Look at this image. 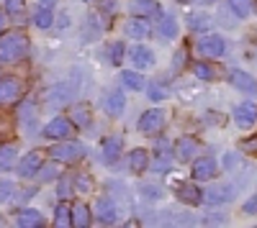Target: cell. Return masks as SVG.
<instances>
[{"label": "cell", "mask_w": 257, "mask_h": 228, "mask_svg": "<svg viewBox=\"0 0 257 228\" xmlns=\"http://www.w3.org/2000/svg\"><path fill=\"white\" fill-rule=\"evenodd\" d=\"M21 82L16 77H0V106H11L21 98Z\"/></svg>", "instance_id": "10"}, {"label": "cell", "mask_w": 257, "mask_h": 228, "mask_svg": "<svg viewBox=\"0 0 257 228\" xmlns=\"http://www.w3.org/2000/svg\"><path fill=\"white\" fill-rule=\"evenodd\" d=\"M6 24H8V13H6V10H0V34L6 31Z\"/></svg>", "instance_id": "48"}, {"label": "cell", "mask_w": 257, "mask_h": 228, "mask_svg": "<svg viewBox=\"0 0 257 228\" xmlns=\"http://www.w3.org/2000/svg\"><path fill=\"white\" fill-rule=\"evenodd\" d=\"M234 198V188L231 184H211V188L203 192V200L211 202V205H221L226 200Z\"/></svg>", "instance_id": "16"}, {"label": "cell", "mask_w": 257, "mask_h": 228, "mask_svg": "<svg viewBox=\"0 0 257 228\" xmlns=\"http://www.w3.org/2000/svg\"><path fill=\"white\" fill-rule=\"evenodd\" d=\"M121 85L123 88H128V90H134V92H139V90H144V77L139 74V72H121Z\"/></svg>", "instance_id": "28"}, {"label": "cell", "mask_w": 257, "mask_h": 228, "mask_svg": "<svg viewBox=\"0 0 257 228\" xmlns=\"http://www.w3.org/2000/svg\"><path fill=\"white\" fill-rule=\"evenodd\" d=\"M75 131L72 120L64 118V116H54L44 128H41V134H44V138H52V141H62V138H70Z\"/></svg>", "instance_id": "5"}, {"label": "cell", "mask_w": 257, "mask_h": 228, "mask_svg": "<svg viewBox=\"0 0 257 228\" xmlns=\"http://www.w3.org/2000/svg\"><path fill=\"white\" fill-rule=\"evenodd\" d=\"M39 6H47V8H54L57 0H39Z\"/></svg>", "instance_id": "49"}, {"label": "cell", "mask_w": 257, "mask_h": 228, "mask_svg": "<svg viewBox=\"0 0 257 228\" xmlns=\"http://www.w3.org/2000/svg\"><path fill=\"white\" fill-rule=\"evenodd\" d=\"M198 149H201V144H198L196 136H180L178 144H175V156L180 162H190L193 156L198 154Z\"/></svg>", "instance_id": "14"}, {"label": "cell", "mask_w": 257, "mask_h": 228, "mask_svg": "<svg viewBox=\"0 0 257 228\" xmlns=\"http://www.w3.org/2000/svg\"><path fill=\"white\" fill-rule=\"evenodd\" d=\"M231 13H237V18H247L252 13V0H229Z\"/></svg>", "instance_id": "38"}, {"label": "cell", "mask_w": 257, "mask_h": 228, "mask_svg": "<svg viewBox=\"0 0 257 228\" xmlns=\"http://www.w3.org/2000/svg\"><path fill=\"white\" fill-rule=\"evenodd\" d=\"M244 213H257V195H252V198L244 202Z\"/></svg>", "instance_id": "46"}, {"label": "cell", "mask_w": 257, "mask_h": 228, "mask_svg": "<svg viewBox=\"0 0 257 228\" xmlns=\"http://www.w3.org/2000/svg\"><path fill=\"white\" fill-rule=\"evenodd\" d=\"M82 3H95V0H82Z\"/></svg>", "instance_id": "51"}, {"label": "cell", "mask_w": 257, "mask_h": 228, "mask_svg": "<svg viewBox=\"0 0 257 228\" xmlns=\"http://www.w3.org/2000/svg\"><path fill=\"white\" fill-rule=\"evenodd\" d=\"M165 123H167V113L160 110V108H152V110H144L139 116V123H137V128L147 136H155L165 128Z\"/></svg>", "instance_id": "3"}, {"label": "cell", "mask_w": 257, "mask_h": 228, "mask_svg": "<svg viewBox=\"0 0 257 228\" xmlns=\"http://www.w3.org/2000/svg\"><path fill=\"white\" fill-rule=\"evenodd\" d=\"M16 198V182L11 180H0V202H8Z\"/></svg>", "instance_id": "40"}, {"label": "cell", "mask_w": 257, "mask_h": 228, "mask_svg": "<svg viewBox=\"0 0 257 228\" xmlns=\"http://www.w3.org/2000/svg\"><path fill=\"white\" fill-rule=\"evenodd\" d=\"M123 54H126V49H123L121 41H111V44L105 46V59H108V64H113V67H118L123 62Z\"/></svg>", "instance_id": "29"}, {"label": "cell", "mask_w": 257, "mask_h": 228, "mask_svg": "<svg viewBox=\"0 0 257 228\" xmlns=\"http://www.w3.org/2000/svg\"><path fill=\"white\" fill-rule=\"evenodd\" d=\"M229 82L237 90H242V92H249V95L257 92V80L249 72H244V70H231L229 72Z\"/></svg>", "instance_id": "15"}, {"label": "cell", "mask_w": 257, "mask_h": 228, "mask_svg": "<svg viewBox=\"0 0 257 228\" xmlns=\"http://www.w3.org/2000/svg\"><path fill=\"white\" fill-rule=\"evenodd\" d=\"M34 113H36L34 100L21 102V108H18V120H21V126H24V128H31V123H34V118H36Z\"/></svg>", "instance_id": "30"}, {"label": "cell", "mask_w": 257, "mask_h": 228, "mask_svg": "<svg viewBox=\"0 0 257 228\" xmlns=\"http://www.w3.org/2000/svg\"><path fill=\"white\" fill-rule=\"evenodd\" d=\"M190 174H193V180H196V182L211 180L213 174H216V159H213V156H201V159H196V162H193Z\"/></svg>", "instance_id": "11"}, {"label": "cell", "mask_w": 257, "mask_h": 228, "mask_svg": "<svg viewBox=\"0 0 257 228\" xmlns=\"http://www.w3.org/2000/svg\"><path fill=\"white\" fill-rule=\"evenodd\" d=\"M198 6H211V3H216V0H196Z\"/></svg>", "instance_id": "50"}, {"label": "cell", "mask_w": 257, "mask_h": 228, "mask_svg": "<svg viewBox=\"0 0 257 228\" xmlns=\"http://www.w3.org/2000/svg\"><path fill=\"white\" fill-rule=\"evenodd\" d=\"M196 52L206 59H216V56H224L226 52V41L219 36V34H206L198 38V44H196Z\"/></svg>", "instance_id": "4"}, {"label": "cell", "mask_w": 257, "mask_h": 228, "mask_svg": "<svg viewBox=\"0 0 257 228\" xmlns=\"http://www.w3.org/2000/svg\"><path fill=\"white\" fill-rule=\"evenodd\" d=\"M175 3H188V0H175Z\"/></svg>", "instance_id": "52"}, {"label": "cell", "mask_w": 257, "mask_h": 228, "mask_svg": "<svg viewBox=\"0 0 257 228\" xmlns=\"http://www.w3.org/2000/svg\"><path fill=\"white\" fill-rule=\"evenodd\" d=\"M185 62H188V46H180V49L175 52V56H173V70L180 72V70L185 67Z\"/></svg>", "instance_id": "42"}, {"label": "cell", "mask_w": 257, "mask_h": 228, "mask_svg": "<svg viewBox=\"0 0 257 228\" xmlns=\"http://www.w3.org/2000/svg\"><path fill=\"white\" fill-rule=\"evenodd\" d=\"M26 10V0H6V13L8 16H18Z\"/></svg>", "instance_id": "43"}, {"label": "cell", "mask_w": 257, "mask_h": 228, "mask_svg": "<svg viewBox=\"0 0 257 228\" xmlns=\"http://www.w3.org/2000/svg\"><path fill=\"white\" fill-rule=\"evenodd\" d=\"M128 56H132V62L139 70H147V67L155 64V52L149 46H132L128 49Z\"/></svg>", "instance_id": "21"}, {"label": "cell", "mask_w": 257, "mask_h": 228, "mask_svg": "<svg viewBox=\"0 0 257 228\" xmlns=\"http://www.w3.org/2000/svg\"><path fill=\"white\" fill-rule=\"evenodd\" d=\"M72 184H75V190H77V192H90V190H93V180H90L88 174H77V177H72Z\"/></svg>", "instance_id": "41"}, {"label": "cell", "mask_w": 257, "mask_h": 228, "mask_svg": "<svg viewBox=\"0 0 257 228\" xmlns=\"http://www.w3.org/2000/svg\"><path fill=\"white\" fill-rule=\"evenodd\" d=\"M70 98H72V88L70 85H57V88H52L49 92H47V102L49 106H67L70 102Z\"/></svg>", "instance_id": "25"}, {"label": "cell", "mask_w": 257, "mask_h": 228, "mask_svg": "<svg viewBox=\"0 0 257 228\" xmlns=\"http://www.w3.org/2000/svg\"><path fill=\"white\" fill-rule=\"evenodd\" d=\"M234 123H237L239 128H252L254 123H257V106L252 100H247V102H239L237 108H234Z\"/></svg>", "instance_id": "7"}, {"label": "cell", "mask_w": 257, "mask_h": 228, "mask_svg": "<svg viewBox=\"0 0 257 228\" xmlns=\"http://www.w3.org/2000/svg\"><path fill=\"white\" fill-rule=\"evenodd\" d=\"M75 192V184H72V177H62L59 174V184H57V198L62 200H70Z\"/></svg>", "instance_id": "36"}, {"label": "cell", "mask_w": 257, "mask_h": 228, "mask_svg": "<svg viewBox=\"0 0 257 228\" xmlns=\"http://www.w3.org/2000/svg\"><path fill=\"white\" fill-rule=\"evenodd\" d=\"M128 170L134 174H142L144 170H149V152L147 149H132L128 152Z\"/></svg>", "instance_id": "24"}, {"label": "cell", "mask_w": 257, "mask_h": 228, "mask_svg": "<svg viewBox=\"0 0 257 228\" xmlns=\"http://www.w3.org/2000/svg\"><path fill=\"white\" fill-rule=\"evenodd\" d=\"M121 152H123V136L113 134V136H108V138H103V144H100V156H103L105 164H116L118 156H121Z\"/></svg>", "instance_id": "6"}, {"label": "cell", "mask_w": 257, "mask_h": 228, "mask_svg": "<svg viewBox=\"0 0 257 228\" xmlns=\"http://www.w3.org/2000/svg\"><path fill=\"white\" fill-rule=\"evenodd\" d=\"M144 90H147V98L155 100V102H162L167 98V90H165V85H160V82H149V85H144Z\"/></svg>", "instance_id": "37"}, {"label": "cell", "mask_w": 257, "mask_h": 228, "mask_svg": "<svg viewBox=\"0 0 257 228\" xmlns=\"http://www.w3.org/2000/svg\"><path fill=\"white\" fill-rule=\"evenodd\" d=\"M128 13H134L139 18H157L162 8L157 0H128Z\"/></svg>", "instance_id": "12"}, {"label": "cell", "mask_w": 257, "mask_h": 228, "mask_svg": "<svg viewBox=\"0 0 257 228\" xmlns=\"http://www.w3.org/2000/svg\"><path fill=\"white\" fill-rule=\"evenodd\" d=\"M70 220H72L70 205H67V200H62V202L57 205V210H54V226L64 228V226H70Z\"/></svg>", "instance_id": "33"}, {"label": "cell", "mask_w": 257, "mask_h": 228, "mask_svg": "<svg viewBox=\"0 0 257 228\" xmlns=\"http://www.w3.org/2000/svg\"><path fill=\"white\" fill-rule=\"evenodd\" d=\"M175 198H178L180 202H185V205H201V202H203V192L196 188V184H190V182L178 184Z\"/></svg>", "instance_id": "17"}, {"label": "cell", "mask_w": 257, "mask_h": 228, "mask_svg": "<svg viewBox=\"0 0 257 228\" xmlns=\"http://www.w3.org/2000/svg\"><path fill=\"white\" fill-rule=\"evenodd\" d=\"M139 192H142V198H147V200H160L165 192H162V188L160 184H155V182H142L139 184Z\"/></svg>", "instance_id": "35"}, {"label": "cell", "mask_w": 257, "mask_h": 228, "mask_svg": "<svg viewBox=\"0 0 257 228\" xmlns=\"http://www.w3.org/2000/svg\"><path fill=\"white\" fill-rule=\"evenodd\" d=\"M57 26H59V28H67V26H70V16H67V13H62L59 20H57Z\"/></svg>", "instance_id": "47"}, {"label": "cell", "mask_w": 257, "mask_h": 228, "mask_svg": "<svg viewBox=\"0 0 257 228\" xmlns=\"http://www.w3.org/2000/svg\"><path fill=\"white\" fill-rule=\"evenodd\" d=\"M100 106H103V110L108 113L111 118H118L123 113V108H126V95L121 90H111V92H105Z\"/></svg>", "instance_id": "13"}, {"label": "cell", "mask_w": 257, "mask_h": 228, "mask_svg": "<svg viewBox=\"0 0 257 228\" xmlns=\"http://www.w3.org/2000/svg\"><path fill=\"white\" fill-rule=\"evenodd\" d=\"M34 24H36L39 28H52V26H54V13H52V8L39 6V8L34 10Z\"/></svg>", "instance_id": "27"}, {"label": "cell", "mask_w": 257, "mask_h": 228, "mask_svg": "<svg viewBox=\"0 0 257 228\" xmlns=\"http://www.w3.org/2000/svg\"><path fill=\"white\" fill-rule=\"evenodd\" d=\"M157 18H160V20H157V31H160L162 38H175V36L180 34L178 18H175L173 13H160Z\"/></svg>", "instance_id": "18"}, {"label": "cell", "mask_w": 257, "mask_h": 228, "mask_svg": "<svg viewBox=\"0 0 257 228\" xmlns=\"http://www.w3.org/2000/svg\"><path fill=\"white\" fill-rule=\"evenodd\" d=\"M116 218H118L116 202L111 198H98V202H95V220L100 226H113Z\"/></svg>", "instance_id": "9"}, {"label": "cell", "mask_w": 257, "mask_h": 228, "mask_svg": "<svg viewBox=\"0 0 257 228\" xmlns=\"http://www.w3.org/2000/svg\"><path fill=\"white\" fill-rule=\"evenodd\" d=\"M123 34L128 36V38H144L147 34H149V26H147V20L144 18H139V16H132L123 24Z\"/></svg>", "instance_id": "23"}, {"label": "cell", "mask_w": 257, "mask_h": 228, "mask_svg": "<svg viewBox=\"0 0 257 228\" xmlns=\"http://www.w3.org/2000/svg\"><path fill=\"white\" fill-rule=\"evenodd\" d=\"M188 26H190V31L203 34V31L211 28V18H208L206 13H190V16H188Z\"/></svg>", "instance_id": "31"}, {"label": "cell", "mask_w": 257, "mask_h": 228, "mask_svg": "<svg viewBox=\"0 0 257 228\" xmlns=\"http://www.w3.org/2000/svg\"><path fill=\"white\" fill-rule=\"evenodd\" d=\"M18 164V146L16 144H0V172H11Z\"/></svg>", "instance_id": "20"}, {"label": "cell", "mask_w": 257, "mask_h": 228, "mask_svg": "<svg viewBox=\"0 0 257 228\" xmlns=\"http://www.w3.org/2000/svg\"><path fill=\"white\" fill-rule=\"evenodd\" d=\"M237 164H239V154H234V152H226L224 154V167L226 170H234Z\"/></svg>", "instance_id": "44"}, {"label": "cell", "mask_w": 257, "mask_h": 228, "mask_svg": "<svg viewBox=\"0 0 257 228\" xmlns=\"http://www.w3.org/2000/svg\"><path fill=\"white\" fill-rule=\"evenodd\" d=\"M157 154H170V141L167 138H157Z\"/></svg>", "instance_id": "45"}, {"label": "cell", "mask_w": 257, "mask_h": 228, "mask_svg": "<svg viewBox=\"0 0 257 228\" xmlns=\"http://www.w3.org/2000/svg\"><path fill=\"white\" fill-rule=\"evenodd\" d=\"M57 177H59V167H57L54 159H52L49 164H41L39 172H36V180H39V182H52V180H57Z\"/></svg>", "instance_id": "32"}, {"label": "cell", "mask_w": 257, "mask_h": 228, "mask_svg": "<svg viewBox=\"0 0 257 228\" xmlns=\"http://www.w3.org/2000/svg\"><path fill=\"white\" fill-rule=\"evenodd\" d=\"M41 164H44V154L41 152H29L26 156H21V162L16 164V167H18V174L24 180H31V177H36Z\"/></svg>", "instance_id": "8"}, {"label": "cell", "mask_w": 257, "mask_h": 228, "mask_svg": "<svg viewBox=\"0 0 257 228\" xmlns=\"http://www.w3.org/2000/svg\"><path fill=\"white\" fill-rule=\"evenodd\" d=\"M29 36L24 31H8L0 36V64H16L29 54Z\"/></svg>", "instance_id": "1"}, {"label": "cell", "mask_w": 257, "mask_h": 228, "mask_svg": "<svg viewBox=\"0 0 257 228\" xmlns=\"http://www.w3.org/2000/svg\"><path fill=\"white\" fill-rule=\"evenodd\" d=\"M49 156L57 162V164H77L82 162L85 156V146L80 141H72V138H62L59 144L49 149Z\"/></svg>", "instance_id": "2"}, {"label": "cell", "mask_w": 257, "mask_h": 228, "mask_svg": "<svg viewBox=\"0 0 257 228\" xmlns=\"http://www.w3.org/2000/svg\"><path fill=\"white\" fill-rule=\"evenodd\" d=\"M70 213H72V220H70V226H77V228H88L90 223H93V213H90V208L85 202H75V205H70Z\"/></svg>", "instance_id": "19"}, {"label": "cell", "mask_w": 257, "mask_h": 228, "mask_svg": "<svg viewBox=\"0 0 257 228\" xmlns=\"http://www.w3.org/2000/svg\"><path fill=\"white\" fill-rule=\"evenodd\" d=\"M173 167V156L170 154H157L155 159H149V170L152 172H167Z\"/></svg>", "instance_id": "34"}, {"label": "cell", "mask_w": 257, "mask_h": 228, "mask_svg": "<svg viewBox=\"0 0 257 228\" xmlns=\"http://www.w3.org/2000/svg\"><path fill=\"white\" fill-rule=\"evenodd\" d=\"M190 70H193V74H196L198 80H213L216 77V70H213L211 64H206V62H196Z\"/></svg>", "instance_id": "39"}, {"label": "cell", "mask_w": 257, "mask_h": 228, "mask_svg": "<svg viewBox=\"0 0 257 228\" xmlns=\"http://www.w3.org/2000/svg\"><path fill=\"white\" fill-rule=\"evenodd\" d=\"M70 120H72V126H77V128H88V126H90V108L85 106V102H80V106H72Z\"/></svg>", "instance_id": "26"}, {"label": "cell", "mask_w": 257, "mask_h": 228, "mask_svg": "<svg viewBox=\"0 0 257 228\" xmlns=\"http://www.w3.org/2000/svg\"><path fill=\"white\" fill-rule=\"evenodd\" d=\"M16 226H21V228H39V226H44V216H41L39 210H34V208H24V210H18V216H16Z\"/></svg>", "instance_id": "22"}]
</instances>
